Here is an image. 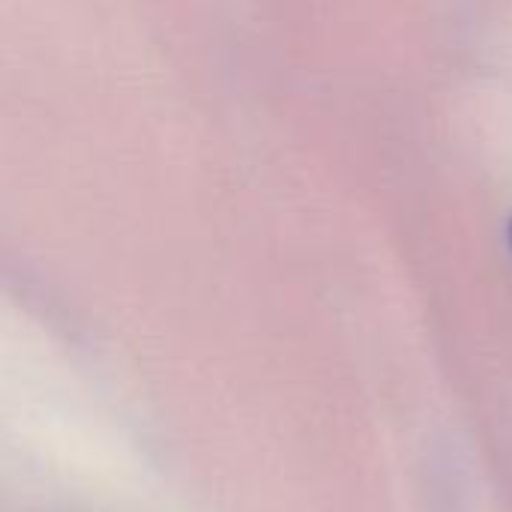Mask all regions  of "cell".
Wrapping results in <instances>:
<instances>
[{
	"label": "cell",
	"instance_id": "1",
	"mask_svg": "<svg viewBox=\"0 0 512 512\" xmlns=\"http://www.w3.org/2000/svg\"><path fill=\"white\" fill-rule=\"evenodd\" d=\"M510 240H512V222H510Z\"/></svg>",
	"mask_w": 512,
	"mask_h": 512
}]
</instances>
